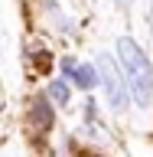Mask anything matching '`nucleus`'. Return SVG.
Returning a JSON list of instances; mask_svg holds the SVG:
<instances>
[{"instance_id": "obj_1", "label": "nucleus", "mask_w": 153, "mask_h": 157, "mask_svg": "<svg viewBox=\"0 0 153 157\" xmlns=\"http://www.w3.org/2000/svg\"><path fill=\"white\" fill-rule=\"evenodd\" d=\"M117 59L124 66V82H127L130 98L140 108H147L153 101V62H150V56L130 36H121L117 39Z\"/></svg>"}, {"instance_id": "obj_2", "label": "nucleus", "mask_w": 153, "mask_h": 157, "mask_svg": "<svg viewBox=\"0 0 153 157\" xmlns=\"http://www.w3.org/2000/svg\"><path fill=\"white\" fill-rule=\"evenodd\" d=\"M95 69H98V82L104 85V98H107V105H111V111H124L127 101H130V92H127L124 75L117 72V62L107 52H98Z\"/></svg>"}, {"instance_id": "obj_3", "label": "nucleus", "mask_w": 153, "mask_h": 157, "mask_svg": "<svg viewBox=\"0 0 153 157\" xmlns=\"http://www.w3.org/2000/svg\"><path fill=\"white\" fill-rule=\"evenodd\" d=\"M26 124L33 128V134H49L52 131V124H56V111H52V105H49V98H33L26 108Z\"/></svg>"}, {"instance_id": "obj_4", "label": "nucleus", "mask_w": 153, "mask_h": 157, "mask_svg": "<svg viewBox=\"0 0 153 157\" xmlns=\"http://www.w3.org/2000/svg\"><path fill=\"white\" fill-rule=\"evenodd\" d=\"M68 78H72V85H78L82 92H91V88L98 85V69L91 66V62H82V66L75 62V69L68 72Z\"/></svg>"}, {"instance_id": "obj_5", "label": "nucleus", "mask_w": 153, "mask_h": 157, "mask_svg": "<svg viewBox=\"0 0 153 157\" xmlns=\"http://www.w3.org/2000/svg\"><path fill=\"white\" fill-rule=\"evenodd\" d=\"M49 98H52L56 105H68V101H72V88H68L65 78H52V82H49Z\"/></svg>"}, {"instance_id": "obj_6", "label": "nucleus", "mask_w": 153, "mask_h": 157, "mask_svg": "<svg viewBox=\"0 0 153 157\" xmlns=\"http://www.w3.org/2000/svg\"><path fill=\"white\" fill-rule=\"evenodd\" d=\"M26 59H33V62H36V72H49V69H52V56H49L42 46H29Z\"/></svg>"}, {"instance_id": "obj_7", "label": "nucleus", "mask_w": 153, "mask_h": 157, "mask_svg": "<svg viewBox=\"0 0 153 157\" xmlns=\"http://www.w3.org/2000/svg\"><path fill=\"white\" fill-rule=\"evenodd\" d=\"M114 3H117L121 10H130V7H134V0H114Z\"/></svg>"}, {"instance_id": "obj_8", "label": "nucleus", "mask_w": 153, "mask_h": 157, "mask_svg": "<svg viewBox=\"0 0 153 157\" xmlns=\"http://www.w3.org/2000/svg\"><path fill=\"white\" fill-rule=\"evenodd\" d=\"M150 39H153V3H150Z\"/></svg>"}, {"instance_id": "obj_9", "label": "nucleus", "mask_w": 153, "mask_h": 157, "mask_svg": "<svg viewBox=\"0 0 153 157\" xmlns=\"http://www.w3.org/2000/svg\"><path fill=\"white\" fill-rule=\"evenodd\" d=\"M85 157H95V154H85Z\"/></svg>"}]
</instances>
